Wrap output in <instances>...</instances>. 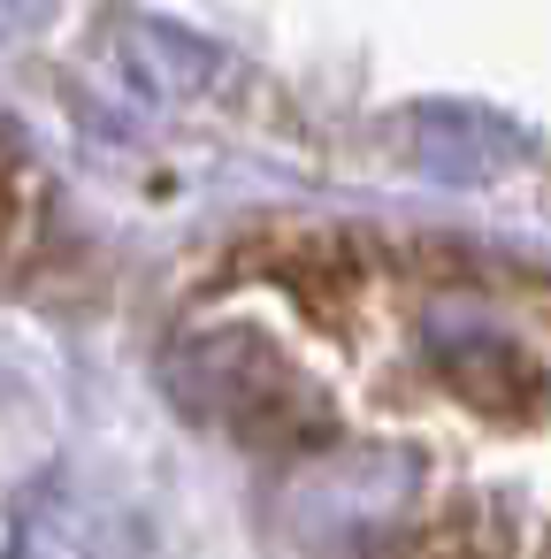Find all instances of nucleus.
<instances>
[{
	"instance_id": "f257e3e1",
	"label": "nucleus",
	"mask_w": 551,
	"mask_h": 559,
	"mask_svg": "<svg viewBox=\"0 0 551 559\" xmlns=\"http://www.w3.org/2000/svg\"><path fill=\"white\" fill-rule=\"evenodd\" d=\"M177 383H184V399H192L207 421H223V429H238V437H253V444H307V437H330V391L307 383L299 360H291L276 337L245 330V322L192 337V345L177 353Z\"/></svg>"
},
{
	"instance_id": "7ed1b4c3",
	"label": "nucleus",
	"mask_w": 551,
	"mask_h": 559,
	"mask_svg": "<svg viewBox=\"0 0 551 559\" xmlns=\"http://www.w3.org/2000/svg\"><path fill=\"white\" fill-rule=\"evenodd\" d=\"M429 353H436V376L467 399V406H482V414H520V406H536L543 399V376H536V360L482 314V307H436L429 314Z\"/></svg>"
},
{
	"instance_id": "20e7f679",
	"label": "nucleus",
	"mask_w": 551,
	"mask_h": 559,
	"mask_svg": "<svg viewBox=\"0 0 551 559\" xmlns=\"http://www.w3.org/2000/svg\"><path fill=\"white\" fill-rule=\"evenodd\" d=\"M16 559H146V544H139V528H131L116 506L47 490V498L24 513Z\"/></svg>"
},
{
	"instance_id": "f03ea898",
	"label": "nucleus",
	"mask_w": 551,
	"mask_h": 559,
	"mask_svg": "<svg viewBox=\"0 0 551 559\" xmlns=\"http://www.w3.org/2000/svg\"><path fill=\"white\" fill-rule=\"evenodd\" d=\"M414 490V460L406 452H330L322 467H307L291 490H284V521L307 536V544H368L398 521Z\"/></svg>"
}]
</instances>
